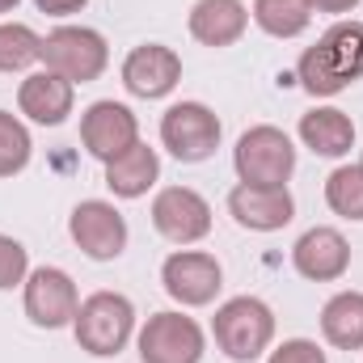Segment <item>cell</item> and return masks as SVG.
<instances>
[{
  "instance_id": "cell-1",
  "label": "cell",
  "mask_w": 363,
  "mask_h": 363,
  "mask_svg": "<svg viewBox=\"0 0 363 363\" xmlns=\"http://www.w3.org/2000/svg\"><path fill=\"white\" fill-rule=\"evenodd\" d=\"M363 77V21H334L296 64V81L313 97H338Z\"/></svg>"
},
{
  "instance_id": "cell-2",
  "label": "cell",
  "mask_w": 363,
  "mask_h": 363,
  "mask_svg": "<svg viewBox=\"0 0 363 363\" xmlns=\"http://www.w3.org/2000/svg\"><path fill=\"white\" fill-rule=\"evenodd\" d=\"M211 338L216 347L233 363H254L271 351L274 342V313L267 300L258 296H233L216 308L211 321Z\"/></svg>"
},
{
  "instance_id": "cell-3",
  "label": "cell",
  "mask_w": 363,
  "mask_h": 363,
  "mask_svg": "<svg viewBox=\"0 0 363 363\" xmlns=\"http://www.w3.org/2000/svg\"><path fill=\"white\" fill-rule=\"evenodd\" d=\"M72 334H77V347L89 351L93 359H110L135 334V304L123 291H93L81 300L72 317Z\"/></svg>"
},
{
  "instance_id": "cell-4",
  "label": "cell",
  "mask_w": 363,
  "mask_h": 363,
  "mask_svg": "<svg viewBox=\"0 0 363 363\" xmlns=\"http://www.w3.org/2000/svg\"><path fill=\"white\" fill-rule=\"evenodd\" d=\"M233 165L245 186H287V178L296 174V144L283 127L258 123L237 140Z\"/></svg>"
},
{
  "instance_id": "cell-5",
  "label": "cell",
  "mask_w": 363,
  "mask_h": 363,
  "mask_svg": "<svg viewBox=\"0 0 363 363\" xmlns=\"http://www.w3.org/2000/svg\"><path fill=\"white\" fill-rule=\"evenodd\" d=\"M106 64H110V47L89 26H55L43 38V68L60 72L72 85L97 81L106 72Z\"/></svg>"
},
{
  "instance_id": "cell-6",
  "label": "cell",
  "mask_w": 363,
  "mask_h": 363,
  "mask_svg": "<svg viewBox=\"0 0 363 363\" xmlns=\"http://www.w3.org/2000/svg\"><path fill=\"white\" fill-rule=\"evenodd\" d=\"M220 135H224V127H220L216 110L203 101H174L161 114V144L182 165H199V161L216 157Z\"/></svg>"
},
{
  "instance_id": "cell-7",
  "label": "cell",
  "mask_w": 363,
  "mask_h": 363,
  "mask_svg": "<svg viewBox=\"0 0 363 363\" xmlns=\"http://www.w3.org/2000/svg\"><path fill=\"white\" fill-rule=\"evenodd\" d=\"M135 351L144 363H199L207 355V338L186 313H152L135 334Z\"/></svg>"
},
{
  "instance_id": "cell-8",
  "label": "cell",
  "mask_w": 363,
  "mask_h": 363,
  "mask_svg": "<svg viewBox=\"0 0 363 363\" xmlns=\"http://www.w3.org/2000/svg\"><path fill=\"white\" fill-rule=\"evenodd\" d=\"M21 304H26V317L38 330H64V325H72V317L81 308V291H77L68 271L34 267L21 283Z\"/></svg>"
},
{
  "instance_id": "cell-9",
  "label": "cell",
  "mask_w": 363,
  "mask_h": 363,
  "mask_svg": "<svg viewBox=\"0 0 363 363\" xmlns=\"http://www.w3.org/2000/svg\"><path fill=\"white\" fill-rule=\"evenodd\" d=\"M68 237L77 241V250L93 262H114L127 250V220L114 203L106 199H85L72 207L68 216Z\"/></svg>"
},
{
  "instance_id": "cell-10",
  "label": "cell",
  "mask_w": 363,
  "mask_h": 363,
  "mask_svg": "<svg viewBox=\"0 0 363 363\" xmlns=\"http://www.w3.org/2000/svg\"><path fill=\"white\" fill-rule=\"evenodd\" d=\"M161 283L169 291V300H178L182 308H203L220 296L224 287V267L216 262V254L203 250H178L165 258L161 267Z\"/></svg>"
},
{
  "instance_id": "cell-11",
  "label": "cell",
  "mask_w": 363,
  "mask_h": 363,
  "mask_svg": "<svg viewBox=\"0 0 363 363\" xmlns=\"http://www.w3.org/2000/svg\"><path fill=\"white\" fill-rule=\"evenodd\" d=\"M81 144L93 161L110 165L114 157H123L131 144H140V118L123 106V101H93L81 114Z\"/></svg>"
},
{
  "instance_id": "cell-12",
  "label": "cell",
  "mask_w": 363,
  "mask_h": 363,
  "mask_svg": "<svg viewBox=\"0 0 363 363\" xmlns=\"http://www.w3.org/2000/svg\"><path fill=\"white\" fill-rule=\"evenodd\" d=\"M182 81V55L165 43H140L123 60V89L144 101H161L178 89Z\"/></svg>"
},
{
  "instance_id": "cell-13",
  "label": "cell",
  "mask_w": 363,
  "mask_h": 363,
  "mask_svg": "<svg viewBox=\"0 0 363 363\" xmlns=\"http://www.w3.org/2000/svg\"><path fill=\"white\" fill-rule=\"evenodd\" d=\"M152 224L165 241L174 245H194L211 233V203L190 190V186H165L152 199Z\"/></svg>"
},
{
  "instance_id": "cell-14",
  "label": "cell",
  "mask_w": 363,
  "mask_h": 363,
  "mask_svg": "<svg viewBox=\"0 0 363 363\" xmlns=\"http://www.w3.org/2000/svg\"><path fill=\"white\" fill-rule=\"evenodd\" d=\"M291 267L308 283H338L351 271V245H347V237L338 228L317 224L291 245Z\"/></svg>"
},
{
  "instance_id": "cell-15",
  "label": "cell",
  "mask_w": 363,
  "mask_h": 363,
  "mask_svg": "<svg viewBox=\"0 0 363 363\" xmlns=\"http://www.w3.org/2000/svg\"><path fill=\"white\" fill-rule=\"evenodd\" d=\"M228 216L250 228V233H279L296 216V199L287 186H233L228 194Z\"/></svg>"
},
{
  "instance_id": "cell-16",
  "label": "cell",
  "mask_w": 363,
  "mask_h": 363,
  "mask_svg": "<svg viewBox=\"0 0 363 363\" xmlns=\"http://www.w3.org/2000/svg\"><path fill=\"white\" fill-rule=\"evenodd\" d=\"M72 106H77V85L64 81V77L51 72V68L30 72V77L21 81V89H17V110H21L30 123H38V127H60V123H68Z\"/></svg>"
},
{
  "instance_id": "cell-17",
  "label": "cell",
  "mask_w": 363,
  "mask_h": 363,
  "mask_svg": "<svg viewBox=\"0 0 363 363\" xmlns=\"http://www.w3.org/2000/svg\"><path fill=\"white\" fill-rule=\"evenodd\" d=\"M186 26H190L194 43L220 51V47L241 43V34L250 30V9H245V0H194Z\"/></svg>"
},
{
  "instance_id": "cell-18",
  "label": "cell",
  "mask_w": 363,
  "mask_h": 363,
  "mask_svg": "<svg viewBox=\"0 0 363 363\" xmlns=\"http://www.w3.org/2000/svg\"><path fill=\"white\" fill-rule=\"evenodd\" d=\"M300 140L313 157H325V161H342L351 148H355V123L347 110L338 106H317L308 114H300Z\"/></svg>"
},
{
  "instance_id": "cell-19",
  "label": "cell",
  "mask_w": 363,
  "mask_h": 363,
  "mask_svg": "<svg viewBox=\"0 0 363 363\" xmlns=\"http://www.w3.org/2000/svg\"><path fill=\"white\" fill-rule=\"evenodd\" d=\"M157 178H161V157L144 140L131 144L123 157H114L106 165V186H110L114 199H144L157 186Z\"/></svg>"
},
{
  "instance_id": "cell-20",
  "label": "cell",
  "mask_w": 363,
  "mask_h": 363,
  "mask_svg": "<svg viewBox=\"0 0 363 363\" xmlns=\"http://www.w3.org/2000/svg\"><path fill=\"white\" fill-rule=\"evenodd\" d=\"M321 334L338 351H363V291H338L325 300Z\"/></svg>"
},
{
  "instance_id": "cell-21",
  "label": "cell",
  "mask_w": 363,
  "mask_h": 363,
  "mask_svg": "<svg viewBox=\"0 0 363 363\" xmlns=\"http://www.w3.org/2000/svg\"><path fill=\"white\" fill-rule=\"evenodd\" d=\"M250 17L271 38H300L313 21V4L308 0H254Z\"/></svg>"
},
{
  "instance_id": "cell-22",
  "label": "cell",
  "mask_w": 363,
  "mask_h": 363,
  "mask_svg": "<svg viewBox=\"0 0 363 363\" xmlns=\"http://www.w3.org/2000/svg\"><path fill=\"white\" fill-rule=\"evenodd\" d=\"M43 60V38L26 21H0V72H26Z\"/></svg>"
},
{
  "instance_id": "cell-23",
  "label": "cell",
  "mask_w": 363,
  "mask_h": 363,
  "mask_svg": "<svg viewBox=\"0 0 363 363\" xmlns=\"http://www.w3.org/2000/svg\"><path fill=\"white\" fill-rule=\"evenodd\" d=\"M325 203L342 220H363V169L359 165H338L325 178Z\"/></svg>"
},
{
  "instance_id": "cell-24",
  "label": "cell",
  "mask_w": 363,
  "mask_h": 363,
  "mask_svg": "<svg viewBox=\"0 0 363 363\" xmlns=\"http://www.w3.org/2000/svg\"><path fill=\"white\" fill-rule=\"evenodd\" d=\"M34 157V140L26 123L9 110H0V178H17Z\"/></svg>"
},
{
  "instance_id": "cell-25",
  "label": "cell",
  "mask_w": 363,
  "mask_h": 363,
  "mask_svg": "<svg viewBox=\"0 0 363 363\" xmlns=\"http://www.w3.org/2000/svg\"><path fill=\"white\" fill-rule=\"evenodd\" d=\"M26 274H30V250H26L17 237L0 233V291L21 287V283H26Z\"/></svg>"
},
{
  "instance_id": "cell-26",
  "label": "cell",
  "mask_w": 363,
  "mask_h": 363,
  "mask_svg": "<svg viewBox=\"0 0 363 363\" xmlns=\"http://www.w3.org/2000/svg\"><path fill=\"white\" fill-rule=\"evenodd\" d=\"M267 363H330V359H325V351L313 338H287V342H279L271 351Z\"/></svg>"
},
{
  "instance_id": "cell-27",
  "label": "cell",
  "mask_w": 363,
  "mask_h": 363,
  "mask_svg": "<svg viewBox=\"0 0 363 363\" xmlns=\"http://www.w3.org/2000/svg\"><path fill=\"white\" fill-rule=\"evenodd\" d=\"M38 4V13H51V17H72V13H81L89 0H34Z\"/></svg>"
},
{
  "instance_id": "cell-28",
  "label": "cell",
  "mask_w": 363,
  "mask_h": 363,
  "mask_svg": "<svg viewBox=\"0 0 363 363\" xmlns=\"http://www.w3.org/2000/svg\"><path fill=\"white\" fill-rule=\"evenodd\" d=\"M308 4H313V13H334V17L359 9V0H308Z\"/></svg>"
},
{
  "instance_id": "cell-29",
  "label": "cell",
  "mask_w": 363,
  "mask_h": 363,
  "mask_svg": "<svg viewBox=\"0 0 363 363\" xmlns=\"http://www.w3.org/2000/svg\"><path fill=\"white\" fill-rule=\"evenodd\" d=\"M17 4L21 0H0V13H17Z\"/></svg>"
},
{
  "instance_id": "cell-30",
  "label": "cell",
  "mask_w": 363,
  "mask_h": 363,
  "mask_svg": "<svg viewBox=\"0 0 363 363\" xmlns=\"http://www.w3.org/2000/svg\"><path fill=\"white\" fill-rule=\"evenodd\" d=\"M359 169H363V157H359Z\"/></svg>"
}]
</instances>
